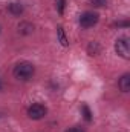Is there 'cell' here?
Returning a JSON list of instances; mask_svg holds the SVG:
<instances>
[{"label": "cell", "instance_id": "13", "mask_svg": "<svg viewBox=\"0 0 130 132\" xmlns=\"http://www.w3.org/2000/svg\"><path fill=\"white\" fill-rule=\"evenodd\" d=\"M64 132H84L81 128H69V129H66Z\"/></svg>", "mask_w": 130, "mask_h": 132}, {"label": "cell", "instance_id": "15", "mask_svg": "<svg viewBox=\"0 0 130 132\" xmlns=\"http://www.w3.org/2000/svg\"><path fill=\"white\" fill-rule=\"evenodd\" d=\"M0 88H2V86H0Z\"/></svg>", "mask_w": 130, "mask_h": 132}, {"label": "cell", "instance_id": "6", "mask_svg": "<svg viewBox=\"0 0 130 132\" xmlns=\"http://www.w3.org/2000/svg\"><path fill=\"white\" fill-rule=\"evenodd\" d=\"M34 32V25L31 22H20L18 23V34L22 35H29Z\"/></svg>", "mask_w": 130, "mask_h": 132}, {"label": "cell", "instance_id": "8", "mask_svg": "<svg viewBox=\"0 0 130 132\" xmlns=\"http://www.w3.org/2000/svg\"><path fill=\"white\" fill-rule=\"evenodd\" d=\"M87 52H89V55H98V54L101 52V46L98 45V42H90V43H89Z\"/></svg>", "mask_w": 130, "mask_h": 132}, {"label": "cell", "instance_id": "7", "mask_svg": "<svg viewBox=\"0 0 130 132\" xmlns=\"http://www.w3.org/2000/svg\"><path fill=\"white\" fill-rule=\"evenodd\" d=\"M118 86H119V89H121L123 92H129L130 91V74H124V75L119 78Z\"/></svg>", "mask_w": 130, "mask_h": 132}, {"label": "cell", "instance_id": "10", "mask_svg": "<svg viewBox=\"0 0 130 132\" xmlns=\"http://www.w3.org/2000/svg\"><path fill=\"white\" fill-rule=\"evenodd\" d=\"M83 114H84V118H86V121H92V112H90V109H89V106L87 104H83Z\"/></svg>", "mask_w": 130, "mask_h": 132}, {"label": "cell", "instance_id": "1", "mask_svg": "<svg viewBox=\"0 0 130 132\" xmlns=\"http://www.w3.org/2000/svg\"><path fill=\"white\" fill-rule=\"evenodd\" d=\"M14 77L17 80H22V81H28L31 80L35 74V66L31 62H20L14 66Z\"/></svg>", "mask_w": 130, "mask_h": 132}, {"label": "cell", "instance_id": "9", "mask_svg": "<svg viewBox=\"0 0 130 132\" xmlns=\"http://www.w3.org/2000/svg\"><path fill=\"white\" fill-rule=\"evenodd\" d=\"M57 35H58V40H60V43H61L63 46H67V45H69V43H67V38H66L64 29H63L61 26L57 28Z\"/></svg>", "mask_w": 130, "mask_h": 132}, {"label": "cell", "instance_id": "4", "mask_svg": "<svg viewBox=\"0 0 130 132\" xmlns=\"http://www.w3.org/2000/svg\"><path fill=\"white\" fill-rule=\"evenodd\" d=\"M46 114H48L46 106H43L40 103H34V104H31L28 108V117L31 120H41Z\"/></svg>", "mask_w": 130, "mask_h": 132}, {"label": "cell", "instance_id": "11", "mask_svg": "<svg viewBox=\"0 0 130 132\" xmlns=\"http://www.w3.org/2000/svg\"><path fill=\"white\" fill-rule=\"evenodd\" d=\"M64 6H66V0H57V11H58V14L64 12Z\"/></svg>", "mask_w": 130, "mask_h": 132}, {"label": "cell", "instance_id": "5", "mask_svg": "<svg viewBox=\"0 0 130 132\" xmlns=\"http://www.w3.org/2000/svg\"><path fill=\"white\" fill-rule=\"evenodd\" d=\"M8 11H9L12 15H20V14H23V11H25V5H23L22 2H12V3L8 5Z\"/></svg>", "mask_w": 130, "mask_h": 132}, {"label": "cell", "instance_id": "12", "mask_svg": "<svg viewBox=\"0 0 130 132\" xmlns=\"http://www.w3.org/2000/svg\"><path fill=\"white\" fill-rule=\"evenodd\" d=\"M90 3L95 8H101V6H106L107 5V0H90Z\"/></svg>", "mask_w": 130, "mask_h": 132}, {"label": "cell", "instance_id": "3", "mask_svg": "<svg viewBox=\"0 0 130 132\" xmlns=\"http://www.w3.org/2000/svg\"><path fill=\"white\" fill-rule=\"evenodd\" d=\"M115 51L119 57L123 59H129L130 57V43L127 37H119L115 42Z\"/></svg>", "mask_w": 130, "mask_h": 132}, {"label": "cell", "instance_id": "2", "mask_svg": "<svg viewBox=\"0 0 130 132\" xmlns=\"http://www.w3.org/2000/svg\"><path fill=\"white\" fill-rule=\"evenodd\" d=\"M98 20H99V15L94 11H86V12H83L80 15V25L84 29H89V28L95 26L98 23Z\"/></svg>", "mask_w": 130, "mask_h": 132}, {"label": "cell", "instance_id": "14", "mask_svg": "<svg viewBox=\"0 0 130 132\" xmlns=\"http://www.w3.org/2000/svg\"><path fill=\"white\" fill-rule=\"evenodd\" d=\"M118 26H129V22H119V23H116Z\"/></svg>", "mask_w": 130, "mask_h": 132}]
</instances>
